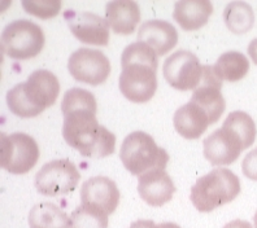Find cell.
I'll return each mask as SVG.
<instances>
[{"label":"cell","instance_id":"cell-1","mask_svg":"<svg viewBox=\"0 0 257 228\" xmlns=\"http://www.w3.org/2000/svg\"><path fill=\"white\" fill-rule=\"evenodd\" d=\"M63 135L68 145L83 157L103 158L114 152L116 136L96 119V99L92 92L74 87L64 95Z\"/></svg>","mask_w":257,"mask_h":228},{"label":"cell","instance_id":"cell-2","mask_svg":"<svg viewBox=\"0 0 257 228\" xmlns=\"http://www.w3.org/2000/svg\"><path fill=\"white\" fill-rule=\"evenodd\" d=\"M157 56L159 55L143 42H134L123 50L118 87L127 100L142 104L154 97L157 88Z\"/></svg>","mask_w":257,"mask_h":228},{"label":"cell","instance_id":"cell-3","mask_svg":"<svg viewBox=\"0 0 257 228\" xmlns=\"http://www.w3.org/2000/svg\"><path fill=\"white\" fill-rule=\"evenodd\" d=\"M60 92L56 75L50 70L39 69L30 74L26 82L19 83L7 94V104L13 114L32 118L54 105Z\"/></svg>","mask_w":257,"mask_h":228},{"label":"cell","instance_id":"cell-4","mask_svg":"<svg viewBox=\"0 0 257 228\" xmlns=\"http://www.w3.org/2000/svg\"><path fill=\"white\" fill-rule=\"evenodd\" d=\"M240 192L238 176L229 169L217 167L199 178L191 188V201L201 212H209L231 202Z\"/></svg>","mask_w":257,"mask_h":228},{"label":"cell","instance_id":"cell-5","mask_svg":"<svg viewBox=\"0 0 257 228\" xmlns=\"http://www.w3.org/2000/svg\"><path fill=\"white\" fill-rule=\"evenodd\" d=\"M119 158L133 175L141 176L151 170H165L169 154L155 143L154 138L143 131L128 134L119 149Z\"/></svg>","mask_w":257,"mask_h":228},{"label":"cell","instance_id":"cell-6","mask_svg":"<svg viewBox=\"0 0 257 228\" xmlns=\"http://www.w3.org/2000/svg\"><path fill=\"white\" fill-rule=\"evenodd\" d=\"M44 33L39 25L29 20H16L2 33V50L15 60H28L38 56L44 47Z\"/></svg>","mask_w":257,"mask_h":228},{"label":"cell","instance_id":"cell-7","mask_svg":"<svg viewBox=\"0 0 257 228\" xmlns=\"http://www.w3.org/2000/svg\"><path fill=\"white\" fill-rule=\"evenodd\" d=\"M0 165L12 174H26L37 165L39 147L30 135L24 132L0 136Z\"/></svg>","mask_w":257,"mask_h":228},{"label":"cell","instance_id":"cell-8","mask_svg":"<svg viewBox=\"0 0 257 228\" xmlns=\"http://www.w3.org/2000/svg\"><path fill=\"white\" fill-rule=\"evenodd\" d=\"M81 179L77 166L70 159H54L44 163L35 175L37 191L44 196H60L73 192Z\"/></svg>","mask_w":257,"mask_h":228},{"label":"cell","instance_id":"cell-9","mask_svg":"<svg viewBox=\"0 0 257 228\" xmlns=\"http://www.w3.org/2000/svg\"><path fill=\"white\" fill-rule=\"evenodd\" d=\"M204 66L196 55L190 51L179 50L165 60L163 73L173 88L179 91L195 90L203 79Z\"/></svg>","mask_w":257,"mask_h":228},{"label":"cell","instance_id":"cell-10","mask_svg":"<svg viewBox=\"0 0 257 228\" xmlns=\"http://www.w3.org/2000/svg\"><path fill=\"white\" fill-rule=\"evenodd\" d=\"M68 70L75 81L91 86L101 85L110 74V63L103 52L78 48L68 60Z\"/></svg>","mask_w":257,"mask_h":228},{"label":"cell","instance_id":"cell-11","mask_svg":"<svg viewBox=\"0 0 257 228\" xmlns=\"http://www.w3.org/2000/svg\"><path fill=\"white\" fill-rule=\"evenodd\" d=\"M64 19L70 32L82 43L92 46H107L109 42V25L107 20L91 12L65 11Z\"/></svg>","mask_w":257,"mask_h":228},{"label":"cell","instance_id":"cell-12","mask_svg":"<svg viewBox=\"0 0 257 228\" xmlns=\"http://www.w3.org/2000/svg\"><path fill=\"white\" fill-rule=\"evenodd\" d=\"M203 145L204 156L213 166L230 165L236 161L245 149L240 138L226 126H222L204 139Z\"/></svg>","mask_w":257,"mask_h":228},{"label":"cell","instance_id":"cell-13","mask_svg":"<svg viewBox=\"0 0 257 228\" xmlns=\"http://www.w3.org/2000/svg\"><path fill=\"white\" fill-rule=\"evenodd\" d=\"M222 81L214 73L212 66H204L203 79L200 85L195 88L191 96V103L201 106L210 119V123L213 125L226 109V103L223 95L221 92Z\"/></svg>","mask_w":257,"mask_h":228},{"label":"cell","instance_id":"cell-14","mask_svg":"<svg viewBox=\"0 0 257 228\" xmlns=\"http://www.w3.org/2000/svg\"><path fill=\"white\" fill-rule=\"evenodd\" d=\"M119 202V191L116 183L107 176H94L86 180L81 188V205L112 214Z\"/></svg>","mask_w":257,"mask_h":228},{"label":"cell","instance_id":"cell-15","mask_svg":"<svg viewBox=\"0 0 257 228\" xmlns=\"http://www.w3.org/2000/svg\"><path fill=\"white\" fill-rule=\"evenodd\" d=\"M174 192V181L165 170H151L138 176V193L150 206H163L172 200Z\"/></svg>","mask_w":257,"mask_h":228},{"label":"cell","instance_id":"cell-16","mask_svg":"<svg viewBox=\"0 0 257 228\" xmlns=\"http://www.w3.org/2000/svg\"><path fill=\"white\" fill-rule=\"evenodd\" d=\"M138 41L148 44L159 56H164L178 43V32L170 22L148 20L139 28Z\"/></svg>","mask_w":257,"mask_h":228},{"label":"cell","instance_id":"cell-17","mask_svg":"<svg viewBox=\"0 0 257 228\" xmlns=\"http://www.w3.org/2000/svg\"><path fill=\"white\" fill-rule=\"evenodd\" d=\"M105 20L113 32L130 35L141 21V10L133 0H114L105 6Z\"/></svg>","mask_w":257,"mask_h":228},{"label":"cell","instance_id":"cell-18","mask_svg":"<svg viewBox=\"0 0 257 228\" xmlns=\"http://www.w3.org/2000/svg\"><path fill=\"white\" fill-rule=\"evenodd\" d=\"M173 123L177 132L186 139H199L212 125L205 110L191 101L179 106L174 113Z\"/></svg>","mask_w":257,"mask_h":228},{"label":"cell","instance_id":"cell-19","mask_svg":"<svg viewBox=\"0 0 257 228\" xmlns=\"http://www.w3.org/2000/svg\"><path fill=\"white\" fill-rule=\"evenodd\" d=\"M213 13L209 0H179L174 6L173 19L186 32L203 28Z\"/></svg>","mask_w":257,"mask_h":228},{"label":"cell","instance_id":"cell-20","mask_svg":"<svg viewBox=\"0 0 257 228\" xmlns=\"http://www.w3.org/2000/svg\"><path fill=\"white\" fill-rule=\"evenodd\" d=\"M30 228H70V216L52 202H39L29 212Z\"/></svg>","mask_w":257,"mask_h":228},{"label":"cell","instance_id":"cell-21","mask_svg":"<svg viewBox=\"0 0 257 228\" xmlns=\"http://www.w3.org/2000/svg\"><path fill=\"white\" fill-rule=\"evenodd\" d=\"M213 70L221 81L238 82L247 75L249 70V61L241 52L229 51L218 57Z\"/></svg>","mask_w":257,"mask_h":228},{"label":"cell","instance_id":"cell-22","mask_svg":"<svg viewBox=\"0 0 257 228\" xmlns=\"http://www.w3.org/2000/svg\"><path fill=\"white\" fill-rule=\"evenodd\" d=\"M223 21L234 34H245L253 28L254 12L245 2H231L223 11Z\"/></svg>","mask_w":257,"mask_h":228},{"label":"cell","instance_id":"cell-23","mask_svg":"<svg viewBox=\"0 0 257 228\" xmlns=\"http://www.w3.org/2000/svg\"><path fill=\"white\" fill-rule=\"evenodd\" d=\"M223 126L229 127L231 131L238 135L240 140L243 141V144H244L245 149L251 147L252 144L254 143L257 134L256 125H254V121L252 119V117L245 112H241V110L231 112L229 116L226 117Z\"/></svg>","mask_w":257,"mask_h":228},{"label":"cell","instance_id":"cell-24","mask_svg":"<svg viewBox=\"0 0 257 228\" xmlns=\"http://www.w3.org/2000/svg\"><path fill=\"white\" fill-rule=\"evenodd\" d=\"M70 228H108V215L100 210L81 205L70 214Z\"/></svg>","mask_w":257,"mask_h":228},{"label":"cell","instance_id":"cell-25","mask_svg":"<svg viewBox=\"0 0 257 228\" xmlns=\"http://www.w3.org/2000/svg\"><path fill=\"white\" fill-rule=\"evenodd\" d=\"M24 10L33 16L39 19H51L60 12L61 2L60 0H22Z\"/></svg>","mask_w":257,"mask_h":228},{"label":"cell","instance_id":"cell-26","mask_svg":"<svg viewBox=\"0 0 257 228\" xmlns=\"http://www.w3.org/2000/svg\"><path fill=\"white\" fill-rule=\"evenodd\" d=\"M241 171L251 180H257V148L251 150L241 162Z\"/></svg>","mask_w":257,"mask_h":228},{"label":"cell","instance_id":"cell-27","mask_svg":"<svg viewBox=\"0 0 257 228\" xmlns=\"http://www.w3.org/2000/svg\"><path fill=\"white\" fill-rule=\"evenodd\" d=\"M223 228H253L252 224L247 220H241V219H235V220H231L227 224L223 225Z\"/></svg>","mask_w":257,"mask_h":228},{"label":"cell","instance_id":"cell-28","mask_svg":"<svg viewBox=\"0 0 257 228\" xmlns=\"http://www.w3.org/2000/svg\"><path fill=\"white\" fill-rule=\"evenodd\" d=\"M128 228H157V224H155V222H152V220L141 219V220L133 222Z\"/></svg>","mask_w":257,"mask_h":228},{"label":"cell","instance_id":"cell-29","mask_svg":"<svg viewBox=\"0 0 257 228\" xmlns=\"http://www.w3.org/2000/svg\"><path fill=\"white\" fill-rule=\"evenodd\" d=\"M248 55H249V57L252 59V61L257 65V38L253 39V41L249 43V46H248Z\"/></svg>","mask_w":257,"mask_h":228},{"label":"cell","instance_id":"cell-30","mask_svg":"<svg viewBox=\"0 0 257 228\" xmlns=\"http://www.w3.org/2000/svg\"><path fill=\"white\" fill-rule=\"evenodd\" d=\"M157 228H181L178 224L172 222H165V223H160V224H157Z\"/></svg>","mask_w":257,"mask_h":228},{"label":"cell","instance_id":"cell-31","mask_svg":"<svg viewBox=\"0 0 257 228\" xmlns=\"http://www.w3.org/2000/svg\"><path fill=\"white\" fill-rule=\"evenodd\" d=\"M253 222H254V228H257V211L253 216Z\"/></svg>","mask_w":257,"mask_h":228}]
</instances>
